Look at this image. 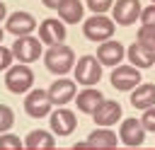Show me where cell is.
Here are the masks:
<instances>
[{
    "label": "cell",
    "instance_id": "1",
    "mask_svg": "<svg viewBox=\"0 0 155 150\" xmlns=\"http://www.w3.org/2000/svg\"><path fill=\"white\" fill-rule=\"evenodd\" d=\"M44 65L48 73L53 75H65L73 70L75 65V51L65 44H56V46H48V51L44 53Z\"/></svg>",
    "mask_w": 155,
    "mask_h": 150
},
{
    "label": "cell",
    "instance_id": "2",
    "mask_svg": "<svg viewBox=\"0 0 155 150\" xmlns=\"http://www.w3.org/2000/svg\"><path fill=\"white\" fill-rule=\"evenodd\" d=\"M34 85V73L29 65L19 63V65H10L7 68V75H5V87L12 92V94H24L29 92Z\"/></svg>",
    "mask_w": 155,
    "mask_h": 150
},
{
    "label": "cell",
    "instance_id": "3",
    "mask_svg": "<svg viewBox=\"0 0 155 150\" xmlns=\"http://www.w3.org/2000/svg\"><path fill=\"white\" fill-rule=\"evenodd\" d=\"M82 34L90 41H109V36H114V22L104 15L87 17L82 22Z\"/></svg>",
    "mask_w": 155,
    "mask_h": 150
},
{
    "label": "cell",
    "instance_id": "4",
    "mask_svg": "<svg viewBox=\"0 0 155 150\" xmlns=\"http://www.w3.org/2000/svg\"><path fill=\"white\" fill-rule=\"evenodd\" d=\"M73 68H75V80L85 87H92L102 80V65L94 56H82Z\"/></svg>",
    "mask_w": 155,
    "mask_h": 150
},
{
    "label": "cell",
    "instance_id": "5",
    "mask_svg": "<svg viewBox=\"0 0 155 150\" xmlns=\"http://www.w3.org/2000/svg\"><path fill=\"white\" fill-rule=\"evenodd\" d=\"M51 106H53V102H51V97H48L46 90H29V94L24 97V111L31 119L48 116L51 114Z\"/></svg>",
    "mask_w": 155,
    "mask_h": 150
},
{
    "label": "cell",
    "instance_id": "6",
    "mask_svg": "<svg viewBox=\"0 0 155 150\" xmlns=\"http://www.w3.org/2000/svg\"><path fill=\"white\" fill-rule=\"evenodd\" d=\"M10 51L24 65L27 63H34V60H39V56H44L41 53V41L36 36H17V41H15V46Z\"/></svg>",
    "mask_w": 155,
    "mask_h": 150
},
{
    "label": "cell",
    "instance_id": "7",
    "mask_svg": "<svg viewBox=\"0 0 155 150\" xmlns=\"http://www.w3.org/2000/svg\"><path fill=\"white\" fill-rule=\"evenodd\" d=\"M140 80H143V75L133 65H116L111 73V87L119 92H131L133 87L140 85Z\"/></svg>",
    "mask_w": 155,
    "mask_h": 150
},
{
    "label": "cell",
    "instance_id": "8",
    "mask_svg": "<svg viewBox=\"0 0 155 150\" xmlns=\"http://www.w3.org/2000/svg\"><path fill=\"white\" fill-rule=\"evenodd\" d=\"M140 10L143 7H140L138 0H116L111 5V15H114L111 22H116L121 27H128V24H133L140 17Z\"/></svg>",
    "mask_w": 155,
    "mask_h": 150
},
{
    "label": "cell",
    "instance_id": "9",
    "mask_svg": "<svg viewBox=\"0 0 155 150\" xmlns=\"http://www.w3.org/2000/svg\"><path fill=\"white\" fill-rule=\"evenodd\" d=\"M5 29H7L10 34H15V36H29V34L36 29V19H34L29 12L17 10V12H12V15L7 17Z\"/></svg>",
    "mask_w": 155,
    "mask_h": 150
},
{
    "label": "cell",
    "instance_id": "10",
    "mask_svg": "<svg viewBox=\"0 0 155 150\" xmlns=\"http://www.w3.org/2000/svg\"><path fill=\"white\" fill-rule=\"evenodd\" d=\"M119 140L128 148H138L145 140V128L140 126L138 119H124L121 128H119Z\"/></svg>",
    "mask_w": 155,
    "mask_h": 150
},
{
    "label": "cell",
    "instance_id": "11",
    "mask_svg": "<svg viewBox=\"0 0 155 150\" xmlns=\"http://www.w3.org/2000/svg\"><path fill=\"white\" fill-rule=\"evenodd\" d=\"M126 58V48H124V44L121 41H102V46L97 48V60H99V65H111V68H116L121 60Z\"/></svg>",
    "mask_w": 155,
    "mask_h": 150
},
{
    "label": "cell",
    "instance_id": "12",
    "mask_svg": "<svg viewBox=\"0 0 155 150\" xmlns=\"http://www.w3.org/2000/svg\"><path fill=\"white\" fill-rule=\"evenodd\" d=\"M48 97H51V102L56 104V106H63V104H68L70 99H75V94H78V87H75V80H68V77H58L48 90Z\"/></svg>",
    "mask_w": 155,
    "mask_h": 150
},
{
    "label": "cell",
    "instance_id": "13",
    "mask_svg": "<svg viewBox=\"0 0 155 150\" xmlns=\"http://www.w3.org/2000/svg\"><path fill=\"white\" fill-rule=\"evenodd\" d=\"M92 119H94V123H97V126L109 128V126H114V123L121 119V104H119V102H114V99H104V102L94 109Z\"/></svg>",
    "mask_w": 155,
    "mask_h": 150
},
{
    "label": "cell",
    "instance_id": "14",
    "mask_svg": "<svg viewBox=\"0 0 155 150\" xmlns=\"http://www.w3.org/2000/svg\"><path fill=\"white\" fill-rule=\"evenodd\" d=\"M39 41L48 44V46L63 44L65 41V24L58 22V19H44L39 24Z\"/></svg>",
    "mask_w": 155,
    "mask_h": 150
},
{
    "label": "cell",
    "instance_id": "15",
    "mask_svg": "<svg viewBox=\"0 0 155 150\" xmlns=\"http://www.w3.org/2000/svg\"><path fill=\"white\" fill-rule=\"evenodd\" d=\"M78 128V116L70 111V109H56L51 114V131L58 133V135H70L73 131Z\"/></svg>",
    "mask_w": 155,
    "mask_h": 150
},
{
    "label": "cell",
    "instance_id": "16",
    "mask_svg": "<svg viewBox=\"0 0 155 150\" xmlns=\"http://www.w3.org/2000/svg\"><path fill=\"white\" fill-rule=\"evenodd\" d=\"M126 58L131 60V65L133 68H150L153 63H155V51H150V48H145V46H140L138 41L136 44H131L128 46V51H126Z\"/></svg>",
    "mask_w": 155,
    "mask_h": 150
},
{
    "label": "cell",
    "instance_id": "17",
    "mask_svg": "<svg viewBox=\"0 0 155 150\" xmlns=\"http://www.w3.org/2000/svg\"><path fill=\"white\" fill-rule=\"evenodd\" d=\"M131 92H133V94H131V104H133L136 109H150V106H155V85L140 82V85L133 87Z\"/></svg>",
    "mask_w": 155,
    "mask_h": 150
},
{
    "label": "cell",
    "instance_id": "18",
    "mask_svg": "<svg viewBox=\"0 0 155 150\" xmlns=\"http://www.w3.org/2000/svg\"><path fill=\"white\" fill-rule=\"evenodd\" d=\"M24 148H29V150H53V148H56V138H53L48 131L36 128V131H29V133H27Z\"/></svg>",
    "mask_w": 155,
    "mask_h": 150
},
{
    "label": "cell",
    "instance_id": "19",
    "mask_svg": "<svg viewBox=\"0 0 155 150\" xmlns=\"http://www.w3.org/2000/svg\"><path fill=\"white\" fill-rule=\"evenodd\" d=\"M75 102H78V109H80L82 114H94V109L104 102V97H102V92H99V90L85 87L82 92H78Z\"/></svg>",
    "mask_w": 155,
    "mask_h": 150
},
{
    "label": "cell",
    "instance_id": "20",
    "mask_svg": "<svg viewBox=\"0 0 155 150\" xmlns=\"http://www.w3.org/2000/svg\"><path fill=\"white\" fill-rule=\"evenodd\" d=\"M85 145L87 148H104V150H111V148H116V133L114 131H109V128H97V131H92L90 133V138L85 140Z\"/></svg>",
    "mask_w": 155,
    "mask_h": 150
},
{
    "label": "cell",
    "instance_id": "21",
    "mask_svg": "<svg viewBox=\"0 0 155 150\" xmlns=\"http://www.w3.org/2000/svg\"><path fill=\"white\" fill-rule=\"evenodd\" d=\"M56 10L65 24H78L82 19V2L80 0H63Z\"/></svg>",
    "mask_w": 155,
    "mask_h": 150
},
{
    "label": "cell",
    "instance_id": "22",
    "mask_svg": "<svg viewBox=\"0 0 155 150\" xmlns=\"http://www.w3.org/2000/svg\"><path fill=\"white\" fill-rule=\"evenodd\" d=\"M138 44L155 51V27H148V24H140L138 29Z\"/></svg>",
    "mask_w": 155,
    "mask_h": 150
},
{
    "label": "cell",
    "instance_id": "23",
    "mask_svg": "<svg viewBox=\"0 0 155 150\" xmlns=\"http://www.w3.org/2000/svg\"><path fill=\"white\" fill-rule=\"evenodd\" d=\"M15 123V114L7 104H0V133H7Z\"/></svg>",
    "mask_w": 155,
    "mask_h": 150
},
{
    "label": "cell",
    "instance_id": "24",
    "mask_svg": "<svg viewBox=\"0 0 155 150\" xmlns=\"http://www.w3.org/2000/svg\"><path fill=\"white\" fill-rule=\"evenodd\" d=\"M24 143L15 133H0V150H19Z\"/></svg>",
    "mask_w": 155,
    "mask_h": 150
},
{
    "label": "cell",
    "instance_id": "25",
    "mask_svg": "<svg viewBox=\"0 0 155 150\" xmlns=\"http://www.w3.org/2000/svg\"><path fill=\"white\" fill-rule=\"evenodd\" d=\"M111 5H114V0H87V7H90L94 15H104Z\"/></svg>",
    "mask_w": 155,
    "mask_h": 150
},
{
    "label": "cell",
    "instance_id": "26",
    "mask_svg": "<svg viewBox=\"0 0 155 150\" xmlns=\"http://www.w3.org/2000/svg\"><path fill=\"white\" fill-rule=\"evenodd\" d=\"M140 126H143L145 131H153V133H155V106L145 109V114L140 116Z\"/></svg>",
    "mask_w": 155,
    "mask_h": 150
},
{
    "label": "cell",
    "instance_id": "27",
    "mask_svg": "<svg viewBox=\"0 0 155 150\" xmlns=\"http://www.w3.org/2000/svg\"><path fill=\"white\" fill-rule=\"evenodd\" d=\"M138 19H140L143 24H148V27H155V5H150V7H143Z\"/></svg>",
    "mask_w": 155,
    "mask_h": 150
},
{
    "label": "cell",
    "instance_id": "28",
    "mask_svg": "<svg viewBox=\"0 0 155 150\" xmlns=\"http://www.w3.org/2000/svg\"><path fill=\"white\" fill-rule=\"evenodd\" d=\"M12 51L10 48H5V46H0V70H7L10 65H12Z\"/></svg>",
    "mask_w": 155,
    "mask_h": 150
},
{
    "label": "cell",
    "instance_id": "29",
    "mask_svg": "<svg viewBox=\"0 0 155 150\" xmlns=\"http://www.w3.org/2000/svg\"><path fill=\"white\" fill-rule=\"evenodd\" d=\"M41 2H44L46 7H51V10H56V7H58V5L63 2V0H41Z\"/></svg>",
    "mask_w": 155,
    "mask_h": 150
},
{
    "label": "cell",
    "instance_id": "30",
    "mask_svg": "<svg viewBox=\"0 0 155 150\" xmlns=\"http://www.w3.org/2000/svg\"><path fill=\"white\" fill-rule=\"evenodd\" d=\"M2 17H7V10H5V2L0 0V19H2Z\"/></svg>",
    "mask_w": 155,
    "mask_h": 150
},
{
    "label": "cell",
    "instance_id": "31",
    "mask_svg": "<svg viewBox=\"0 0 155 150\" xmlns=\"http://www.w3.org/2000/svg\"><path fill=\"white\" fill-rule=\"evenodd\" d=\"M0 41H2V27H0Z\"/></svg>",
    "mask_w": 155,
    "mask_h": 150
},
{
    "label": "cell",
    "instance_id": "32",
    "mask_svg": "<svg viewBox=\"0 0 155 150\" xmlns=\"http://www.w3.org/2000/svg\"><path fill=\"white\" fill-rule=\"evenodd\" d=\"M153 5H155V0H153Z\"/></svg>",
    "mask_w": 155,
    "mask_h": 150
}]
</instances>
